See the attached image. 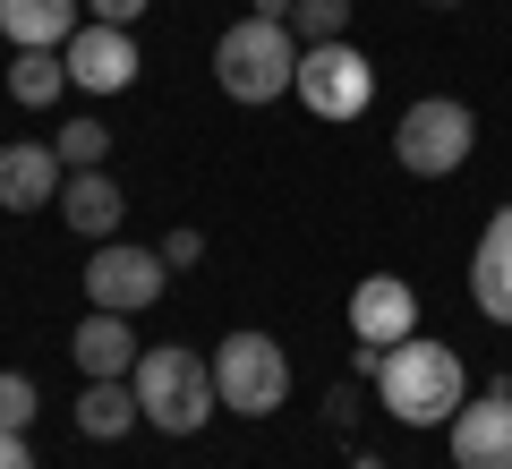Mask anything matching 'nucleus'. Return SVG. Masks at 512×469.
I'll return each mask as SVG.
<instances>
[{"mask_svg":"<svg viewBox=\"0 0 512 469\" xmlns=\"http://www.w3.org/2000/svg\"><path fill=\"white\" fill-rule=\"evenodd\" d=\"M197 256H205V231H171L163 239V265H197Z\"/></svg>","mask_w":512,"mask_h":469,"instance_id":"obj_22","label":"nucleus"},{"mask_svg":"<svg viewBox=\"0 0 512 469\" xmlns=\"http://www.w3.org/2000/svg\"><path fill=\"white\" fill-rule=\"evenodd\" d=\"M410 333H419V290H410L402 273H367V282L350 290V342L393 350V342H410Z\"/></svg>","mask_w":512,"mask_h":469,"instance_id":"obj_11","label":"nucleus"},{"mask_svg":"<svg viewBox=\"0 0 512 469\" xmlns=\"http://www.w3.org/2000/svg\"><path fill=\"white\" fill-rule=\"evenodd\" d=\"M350 469H384V461H376V452H350Z\"/></svg>","mask_w":512,"mask_h":469,"instance_id":"obj_26","label":"nucleus"},{"mask_svg":"<svg viewBox=\"0 0 512 469\" xmlns=\"http://www.w3.org/2000/svg\"><path fill=\"white\" fill-rule=\"evenodd\" d=\"M52 145H60V163H69V171H103V154H111V128H103V120H69Z\"/></svg>","mask_w":512,"mask_h":469,"instance_id":"obj_19","label":"nucleus"},{"mask_svg":"<svg viewBox=\"0 0 512 469\" xmlns=\"http://www.w3.org/2000/svg\"><path fill=\"white\" fill-rule=\"evenodd\" d=\"M77 26H86V0H0L9 52H60Z\"/></svg>","mask_w":512,"mask_h":469,"instance_id":"obj_14","label":"nucleus"},{"mask_svg":"<svg viewBox=\"0 0 512 469\" xmlns=\"http://www.w3.org/2000/svg\"><path fill=\"white\" fill-rule=\"evenodd\" d=\"M60 180H69V163H60L52 137H9V145H0V214L60 205Z\"/></svg>","mask_w":512,"mask_h":469,"instance_id":"obj_10","label":"nucleus"},{"mask_svg":"<svg viewBox=\"0 0 512 469\" xmlns=\"http://www.w3.org/2000/svg\"><path fill=\"white\" fill-rule=\"evenodd\" d=\"M154 0H86V18H103V26H137Z\"/></svg>","mask_w":512,"mask_h":469,"instance_id":"obj_21","label":"nucleus"},{"mask_svg":"<svg viewBox=\"0 0 512 469\" xmlns=\"http://www.w3.org/2000/svg\"><path fill=\"white\" fill-rule=\"evenodd\" d=\"M299 103L316 111V120H359L367 103H376V69H367L359 43H308L299 52Z\"/></svg>","mask_w":512,"mask_h":469,"instance_id":"obj_6","label":"nucleus"},{"mask_svg":"<svg viewBox=\"0 0 512 469\" xmlns=\"http://www.w3.org/2000/svg\"><path fill=\"white\" fill-rule=\"evenodd\" d=\"M376 401L393 427H453V410L470 401V367H461L453 342H427V333H410V342L384 350L376 367Z\"/></svg>","mask_w":512,"mask_h":469,"instance_id":"obj_1","label":"nucleus"},{"mask_svg":"<svg viewBox=\"0 0 512 469\" xmlns=\"http://www.w3.org/2000/svg\"><path fill=\"white\" fill-rule=\"evenodd\" d=\"M171 282L163 248H128V239H94L86 256V307H111V316H137V307H154Z\"/></svg>","mask_w":512,"mask_h":469,"instance_id":"obj_7","label":"nucleus"},{"mask_svg":"<svg viewBox=\"0 0 512 469\" xmlns=\"http://www.w3.org/2000/svg\"><path fill=\"white\" fill-rule=\"evenodd\" d=\"M120 214H128V197H120L111 171H69L60 180V222L77 239H120Z\"/></svg>","mask_w":512,"mask_h":469,"instance_id":"obj_15","label":"nucleus"},{"mask_svg":"<svg viewBox=\"0 0 512 469\" xmlns=\"http://www.w3.org/2000/svg\"><path fill=\"white\" fill-rule=\"evenodd\" d=\"M350 18H359V0H299L291 35L299 43H350Z\"/></svg>","mask_w":512,"mask_h":469,"instance_id":"obj_18","label":"nucleus"},{"mask_svg":"<svg viewBox=\"0 0 512 469\" xmlns=\"http://www.w3.org/2000/svg\"><path fill=\"white\" fill-rule=\"evenodd\" d=\"M299 52H308V43H299L291 26L239 18V26H222V43H214V77H222L231 103H282V94L299 86Z\"/></svg>","mask_w":512,"mask_h":469,"instance_id":"obj_3","label":"nucleus"},{"mask_svg":"<svg viewBox=\"0 0 512 469\" xmlns=\"http://www.w3.org/2000/svg\"><path fill=\"white\" fill-rule=\"evenodd\" d=\"M128 427H146V410H137V384H128V376H86V393H77V435H94V444H120Z\"/></svg>","mask_w":512,"mask_h":469,"instance_id":"obj_16","label":"nucleus"},{"mask_svg":"<svg viewBox=\"0 0 512 469\" xmlns=\"http://www.w3.org/2000/svg\"><path fill=\"white\" fill-rule=\"evenodd\" d=\"M504 384H512V376H504Z\"/></svg>","mask_w":512,"mask_h":469,"instance_id":"obj_28","label":"nucleus"},{"mask_svg":"<svg viewBox=\"0 0 512 469\" xmlns=\"http://www.w3.org/2000/svg\"><path fill=\"white\" fill-rule=\"evenodd\" d=\"M214 393L231 418H274L291 401V350L274 333H222L214 350Z\"/></svg>","mask_w":512,"mask_h":469,"instance_id":"obj_5","label":"nucleus"},{"mask_svg":"<svg viewBox=\"0 0 512 469\" xmlns=\"http://www.w3.org/2000/svg\"><path fill=\"white\" fill-rule=\"evenodd\" d=\"M35 410H43V401H35V376L0 367V427H9V435H26V427H35Z\"/></svg>","mask_w":512,"mask_h":469,"instance_id":"obj_20","label":"nucleus"},{"mask_svg":"<svg viewBox=\"0 0 512 469\" xmlns=\"http://www.w3.org/2000/svg\"><path fill=\"white\" fill-rule=\"evenodd\" d=\"M128 384H137V410H146L154 435H197L205 418L222 410V393H214V359H205V350H180V342L146 350V359L128 367Z\"/></svg>","mask_w":512,"mask_h":469,"instance_id":"obj_2","label":"nucleus"},{"mask_svg":"<svg viewBox=\"0 0 512 469\" xmlns=\"http://www.w3.org/2000/svg\"><path fill=\"white\" fill-rule=\"evenodd\" d=\"M427 9H461V0H427Z\"/></svg>","mask_w":512,"mask_h":469,"instance_id":"obj_27","label":"nucleus"},{"mask_svg":"<svg viewBox=\"0 0 512 469\" xmlns=\"http://www.w3.org/2000/svg\"><path fill=\"white\" fill-rule=\"evenodd\" d=\"M470 299L487 325H512V205H495L470 248Z\"/></svg>","mask_w":512,"mask_h":469,"instance_id":"obj_12","label":"nucleus"},{"mask_svg":"<svg viewBox=\"0 0 512 469\" xmlns=\"http://www.w3.org/2000/svg\"><path fill=\"white\" fill-rule=\"evenodd\" d=\"M0 469H35V452H26V435L0 427Z\"/></svg>","mask_w":512,"mask_h":469,"instance_id":"obj_24","label":"nucleus"},{"mask_svg":"<svg viewBox=\"0 0 512 469\" xmlns=\"http://www.w3.org/2000/svg\"><path fill=\"white\" fill-rule=\"evenodd\" d=\"M478 145V111L461 103V94H419V103L393 120V163L410 171V180H453L461 163H470Z\"/></svg>","mask_w":512,"mask_h":469,"instance_id":"obj_4","label":"nucleus"},{"mask_svg":"<svg viewBox=\"0 0 512 469\" xmlns=\"http://www.w3.org/2000/svg\"><path fill=\"white\" fill-rule=\"evenodd\" d=\"M291 9L299 0H248V18H274V26H291Z\"/></svg>","mask_w":512,"mask_h":469,"instance_id":"obj_25","label":"nucleus"},{"mask_svg":"<svg viewBox=\"0 0 512 469\" xmlns=\"http://www.w3.org/2000/svg\"><path fill=\"white\" fill-rule=\"evenodd\" d=\"M325 418H333V427H350V418H359V384H333V401H325Z\"/></svg>","mask_w":512,"mask_h":469,"instance_id":"obj_23","label":"nucleus"},{"mask_svg":"<svg viewBox=\"0 0 512 469\" xmlns=\"http://www.w3.org/2000/svg\"><path fill=\"white\" fill-rule=\"evenodd\" d=\"M69 359H77V376H128L146 350H137L128 316H111V307H86V316H77V333H69Z\"/></svg>","mask_w":512,"mask_h":469,"instance_id":"obj_13","label":"nucleus"},{"mask_svg":"<svg viewBox=\"0 0 512 469\" xmlns=\"http://www.w3.org/2000/svg\"><path fill=\"white\" fill-rule=\"evenodd\" d=\"M444 444H453V469H512V384L470 393L444 427Z\"/></svg>","mask_w":512,"mask_h":469,"instance_id":"obj_9","label":"nucleus"},{"mask_svg":"<svg viewBox=\"0 0 512 469\" xmlns=\"http://www.w3.org/2000/svg\"><path fill=\"white\" fill-rule=\"evenodd\" d=\"M60 60H69V86L77 94H128V86H137V35H128V26L86 18L69 43H60Z\"/></svg>","mask_w":512,"mask_h":469,"instance_id":"obj_8","label":"nucleus"},{"mask_svg":"<svg viewBox=\"0 0 512 469\" xmlns=\"http://www.w3.org/2000/svg\"><path fill=\"white\" fill-rule=\"evenodd\" d=\"M9 94H18L26 111H52L60 94H69V60L60 52H18L9 60Z\"/></svg>","mask_w":512,"mask_h":469,"instance_id":"obj_17","label":"nucleus"}]
</instances>
